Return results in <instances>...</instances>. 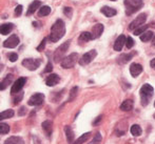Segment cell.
<instances>
[{
  "mask_svg": "<svg viewBox=\"0 0 155 144\" xmlns=\"http://www.w3.org/2000/svg\"><path fill=\"white\" fill-rule=\"evenodd\" d=\"M64 34H65V24L61 19H58V20H56V22L52 25L49 39L51 42L55 43V42H57V41H59L60 39L64 36Z\"/></svg>",
  "mask_w": 155,
  "mask_h": 144,
  "instance_id": "obj_1",
  "label": "cell"
},
{
  "mask_svg": "<svg viewBox=\"0 0 155 144\" xmlns=\"http://www.w3.org/2000/svg\"><path fill=\"white\" fill-rule=\"evenodd\" d=\"M139 93H140L141 104H143V106H146V105H148L150 99H151L152 96H153L154 88L152 87V85H150L149 83H146V84H143V85L140 87V91H139Z\"/></svg>",
  "mask_w": 155,
  "mask_h": 144,
  "instance_id": "obj_2",
  "label": "cell"
},
{
  "mask_svg": "<svg viewBox=\"0 0 155 144\" xmlns=\"http://www.w3.org/2000/svg\"><path fill=\"white\" fill-rule=\"evenodd\" d=\"M126 5V14L128 16L134 14L135 12H138L143 5V0H124Z\"/></svg>",
  "mask_w": 155,
  "mask_h": 144,
  "instance_id": "obj_3",
  "label": "cell"
},
{
  "mask_svg": "<svg viewBox=\"0 0 155 144\" xmlns=\"http://www.w3.org/2000/svg\"><path fill=\"white\" fill-rule=\"evenodd\" d=\"M70 44H71V40H68V41H65V42H63L59 47L56 49L55 53H54V61H55V62L58 63V62H61L63 60V56H64L68 49L70 47Z\"/></svg>",
  "mask_w": 155,
  "mask_h": 144,
  "instance_id": "obj_4",
  "label": "cell"
},
{
  "mask_svg": "<svg viewBox=\"0 0 155 144\" xmlns=\"http://www.w3.org/2000/svg\"><path fill=\"white\" fill-rule=\"evenodd\" d=\"M77 60H78V54L72 53L71 55H69L68 57L63 58V60L60 62V64H61V66L63 69H72V67L75 66Z\"/></svg>",
  "mask_w": 155,
  "mask_h": 144,
  "instance_id": "obj_5",
  "label": "cell"
},
{
  "mask_svg": "<svg viewBox=\"0 0 155 144\" xmlns=\"http://www.w3.org/2000/svg\"><path fill=\"white\" fill-rule=\"evenodd\" d=\"M41 64V59H33V58H28L25 59L22 61V65L25 67H27L29 71H36Z\"/></svg>",
  "mask_w": 155,
  "mask_h": 144,
  "instance_id": "obj_6",
  "label": "cell"
},
{
  "mask_svg": "<svg viewBox=\"0 0 155 144\" xmlns=\"http://www.w3.org/2000/svg\"><path fill=\"white\" fill-rule=\"evenodd\" d=\"M146 20H147V14L138 15V16H137L136 18H135L134 20L130 23V25H129V30H136L137 27H141V25L145 24Z\"/></svg>",
  "mask_w": 155,
  "mask_h": 144,
  "instance_id": "obj_7",
  "label": "cell"
},
{
  "mask_svg": "<svg viewBox=\"0 0 155 144\" xmlns=\"http://www.w3.org/2000/svg\"><path fill=\"white\" fill-rule=\"evenodd\" d=\"M25 83H27V78H25V77L18 78V79L15 81V83L13 84L12 88H11V94H12V95H16V94L20 93Z\"/></svg>",
  "mask_w": 155,
  "mask_h": 144,
  "instance_id": "obj_8",
  "label": "cell"
},
{
  "mask_svg": "<svg viewBox=\"0 0 155 144\" xmlns=\"http://www.w3.org/2000/svg\"><path fill=\"white\" fill-rule=\"evenodd\" d=\"M96 56H97V52H96L95 50H92V51L88 52V53H86L79 59V64L82 65V66L89 64L90 62H92L93 59H95Z\"/></svg>",
  "mask_w": 155,
  "mask_h": 144,
  "instance_id": "obj_9",
  "label": "cell"
},
{
  "mask_svg": "<svg viewBox=\"0 0 155 144\" xmlns=\"http://www.w3.org/2000/svg\"><path fill=\"white\" fill-rule=\"evenodd\" d=\"M43 100H45V95L41 93H36L29 99L28 104H29L30 106H37V105L42 104Z\"/></svg>",
  "mask_w": 155,
  "mask_h": 144,
  "instance_id": "obj_10",
  "label": "cell"
},
{
  "mask_svg": "<svg viewBox=\"0 0 155 144\" xmlns=\"http://www.w3.org/2000/svg\"><path fill=\"white\" fill-rule=\"evenodd\" d=\"M18 44H19V38L16 36V35H12V36H10L3 42V46L8 47V49H14V47H16Z\"/></svg>",
  "mask_w": 155,
  "mask_h": 144,
  "instance_id": "obj_11",
  "label": "cell"
},
{
  "mask_svg": "<svg viewBox=\"0 0 155 144\" xmlns=\"http://www.w3.org/2000/svg\"><path fill=\"white\" fill-rule=\"evenodd\" d=\"M104 24H101V23H97V24L94 25L92 27V32H91V34H92V39L99 38L102 33H104Z\"/></svg>",
  "mask_w": 155,
  "mask_h": 144,
  "instance_id": "obj_12",
  "label": "cell"
},
{
  "mask_svg": "<svg viewBox=\"0 0 155 144\" xmlns=\"http://www.w3.org/2000/svg\"><path fill=\"white\" fill-rule=\"evenodd\" d=\"M143 73V66L139 63H132L130 65V74L132 77H137Z\"/></svg>",
  "mask_w": 155,
  "mask_h": 144,
  "instance_id": "obj_13",
  "label": "cell"
},
{
  "mask_svg": "<svg viewBox=\"0 0 155 144\" xmlns=\"http://www.w3.org/2000/svg\"><path fill=\"white\" fill-rule=\"evenodd\" d=\"M126 42H127L126 36H124V35L118 36V38H117L116 40H115V42H114V50H115V51H117V52L121 51V50H123V47H124V45L126 44Z\"/></svg>",
  "mask_w": 155,
  "mask_h": 144,
  "instance_id": "obj_14",
  "label": "cell"
},
{
  "mask_svg": "<svg viewBox=\"0 0 155 144\" xmlns=\"http://www.w3.org/2000/svg\"><path fill=\"white\" fill-rule=\"evenodd\" d=\"M41 1L40 0H34L31 4H30L29 8H28V12H27V16H30V15L34 14L38 8H41Z\"/></svg>",
  "mask_w": 155,
  "mask_h": 144,
  "instance_id": "obj_15",
  "label": "cell"
},
{
  "mask_svg": "<svg viewBox=\"0 0 155 144\" xmlns=\"http://www.w3.org/2000/svg\"><path fill=\"white\" fill-rule=\"evenodd\" d=\"M60 81V78L58 75L56 74H51L49 77L45 80V83H47L48 86H55L56 84H58V82Z\"/></svg>",
  "mask_w": 155,
  "mask_h": 144,
  "instance_id": "obj_16",
  "label": "cell"
},
{
  "mask_svg": "<svg viewBox=\"0 0 155 144\" xmlns=\"http://www.w3.org/2000/svg\"><path fill=\"white\" fill-rule=\"evenodd\" d=\"M53 124H52L51 121H49V120H47V121L42 122V124H41V126H42V130H45V135H47L48 137H51L52 136V132H53Z\"/></svg>",
  "mask_w": 155,
  "mask_h": 144,
  "instance_id": "obj_17",
  "label": "cell"
},
{
  "mask_svg": "<svg viewBox=\"0 0 155 144\" xmlns=\"http://www.w3.org/2000/svg\"><path fill=\"white\" fill-rule=\"evenodd\" d=\"M100 12H101L106 17H109V18H110V17L115 16V15L117 14V11L115 10V8H109V6H102L101 10H100Z\"/></svg>",
  "mask_w": 155,
  "mask_h": 144,
  "instance_id": "obj_18",
  "label": "cell"
},
{
  "mask_svg": "<svg viewBox=\"0 0 155 144\" xmlns=\"http://www.w3.org/2000/svg\"><path fill=\"white\" fill-rule=\"evenodd\" d=\"M13 29H14V24L13 23H4V24H2L0 27V33H1V35L5 36V35L10 34L13 30Z\"/></svg>",
  "mask_w": 155,
  "mask_h": 144,
  "instance_id": "obj_19",
  "label": "cell"
},
{
  "mask_svg": "<svg viewBox=\"0 0 155 144\" xmlns=\"http://www.w3.org/2000/svg\"><path fill=\"white\" fill-rule=\"evenodd\" d=\"M3 144H25V141H23V139L21 137L13 136L6 139Z\"/></svg>",
  "mask_w": 155,
  "mask_h": 144,
  "instance_id": "obj_20",
  "label": "cell"
},
{
  "mask_svg": "<svg viewBox=\"0 0 155 144\" xmlns=\"http://www.w3.org/2000/svg\"><path fill=\"white\" fill-rule=\"evenodd\" d=\"M92 40V34L89 32H84L80 34L79 38H78V41H79L80 44H84V43H87L88 41Z\"/></svg>",
  "mask_w": 155,
  "mask_h": 144,
  "instance_id": "obj_21",
  "label": "cell"
},
{
  "mask_svg": "<svg viewBox=\"0 0 155 144\" xmlns=\"http://www.w3.org/2000/svg\"><path fill=\"white\" fill-rule=\"evenodd\" d=\"M64 133H65V136H67V140L68 142L70 144H73L74 142V132L72 130L71 126H65L64 127Z\"/></svg>",
  "mask_w": 155,
  "mask_h": 144,
  "instance_id": "obj_22",
  "label": "cell"
},
{
  "mask_svg": "<svg viewBox=\"0 0 155 144\" xmlns=\"http://www.w3.org/2000/svg\"><path fill=\"white\" fill-rule=\"evenodd\" d=\"M12 80H13V75H12V74H8V75H6V77L4 78V79L1 81V83H0V89H1V91H4V89L8 87V84L12 82Z\"/></svg>",
  "mask_w": 155,
  "mask_h": 144,
  "instance_id": "obj_23",
  "label": "cell"
},
{
  "mask_svg": "<svg viewBox=\"0 0 155 144\" xmlns=\"http://www.w3.org/2000/svg\"><path fill=\"white\" fill-rule=\"evenodd\" d=\"M132 108H133V101L131 99L124 100L120 105V110H124V112H129V110H131Z\"/></svg>",
  "mask_w": 155,
  "mask_h": 144,
  "instance_id": "obj_24",
  "label": "cell"
},
{
  "mask_svg": "<svg viewBox=\"0 0 155 144\" xmlns=\"http://www.w3.org/2000/svg\"><path fill=\"white\" fill-rule=\"evenodd\" d=\"M130 132L134 137H139L141 135V133H143V130H141V127L138 124H134V125L131 126Z\"/></svg>",
  "mask_w": 155,
  "mask_h": 144,
  "instance_id": "obj_25",
  "label": "cell"
},
{
  "mask_svg": "<svg viewBox=\"0 0 155 144\" xmlns=\"http://www.w3.org/2000/svg\"><path fill=\"white\" fill-rule=\"evenodd\" d=\"M134 55H135L134 52H133V53H130V54H123V55H121L120 57L118 58V62L121 63V64L129 62V61H130L131 59L133 58V56H134Z\"/></svg>",
  "mask_w": 155,
  "mask_h": 144,
  "instance_id": "obj_26",
  "label": "cell"
},
{
  "mask_svg": "<svg viewBox=\"0 0 155 144\" xmlns=\"http://www.w3.org/2000/svg\"><path fill=\"white\" fill-rule=\"evenodd\" d=\"M90 136H91V133H86V134L81 135V136H80L77 140L74 141L73 144H82V143H84L89 138H90Z\"/></svg>",
  "mask_w": 155,
  "mask_h": 144,
  "instance_id": "obj_27",
  "label": "cell"
},
{
  "mask_svg": "<svg viewBox=\"0 0 155 144\" xmlns=\"http://www.w3.org/2000/svg\"><path fill=\"white\" fill-rule=\"evenodd\" d=\"M51 13V8L48 5H43L40 8V10H39L38 12V16L39 17H43V16H48V15Z\"/></svg>",
  "mask_w": 155,
  "mask_h": 144,
  "instance_id": "obj_28",
  "label": "cell"
},
{
  "mask_svg": "<svg viewBox=\"0 0 155 144\" xmlns=\"http://www.w3.org/2000/svg\"><path fill=\"white\" fill-rule=\"evenodd\" d=\"M14 110H6L4 112H2L0 114V120H4V119H8V118H12L14 116Z\"/></svg>",
  "mask_w": 155,
  "mask_h": 144,
  "instance_id": "obj_29",
  "label": "cell"
},
{
  "mask_svg": "<svg viewBox=\"0 0 155 144\" xmlns=\"http://www.w3.org/2000/svg\"><path fill=\"white\" fill-rule=\"evenodd\" d=\"M153 38V32H145L143 35H140V40L143 42H148Z\"/></svg>",
  "mask_w": 155,
  "mask_h": 144,
  "instance_id": "obj_30",
  "label": "cell"
},
{
  "mask_svg": "<svg viewBox=\"0 0 155 144\" xmlns=\"http://www.w3.org/2000/svg\"><path fill=\"white\" fill-rule=\"evenodd\" d=\"M148 27H149V25H146V24L137 27L136 30H134V35H135V36H140V35H143V33L148 30Z\"/></svg>",
  "mask_w": 155,
  "mask_h": 144,
  "instance_id": "obj_31",
  "label": "cell"
},
{
  "mask_svg": "<svg viewBox=\"0 0 155 144\" xmlns=\"http://www.w3.org/2000/svg\"><path fill=\"white\" fill-rule=\"evenodd\" d=\"M77 91H78V87L77 86H74L73 88L70 91V95H69V102H72L74 99L76 98L77 96Z\"/></svg>",
  "mask_w": 155,
  "mask_h": 144,
  "instance_id": "obj_32",
  "label": "cell"
},
{
  "mask_svg": "<svg viewBox=\"0 0 155 144\" xmlns=\"http://www.w3.org/2000/svg\"><path fill=\"white\" fill-rule=\"evenodd\" d=\"M10 132V126L8 125L6 123H0V134L1 135H5Z\"/></svg>",
  "mask_w": 155,
  "mask_h": 144,
  "instance_id": "obj_33",
  "label": "cell"
},
{
  "mask_svg": "<svg viewBox=\"0 0 155 144\" xmlns=\"http://www.w3.org/2000/svg\"><path fill=\"white\" fill-rule=\"evenodd\" d=\"M101 139H102V137H101V135H100V133H97V134L94 136L93 140L89 144H99L101 142Z\"/></svg>",
  "mask_w": 155,
  "mask_h": 144,
  "instance_id": "obj_34",
  "label": "cell"
},
{
  "mask_svg": "<svg viewBox=\"0 0 155 144\" xmlns=\"http://www.w3.org/2000/svg\"><path fill=\"white\" fill-rule=\"evenodd\" d=\"M63 14H64L67 17H69V18H71L72 15H73V10H72L71 8H68V6H65V8H63Z\"/></svg>",
  "mask_w": 155,
  "mask_h": 144,
  "instance_id": "obj_35",
  "label": "cell"
},
{
  "mask_svg": "<svg viewBox=\"0 0 155 144\" xmlns=\"http://www.w3.org/2000/svg\"><path fill=\"white\" fill-rule=\"evenodd\" d=\"M126 45H127V49H132L133 45H134V40H133L131 37H128L127 38V42H126Z\"/></svg>",
  "mask_w": 155,
  "mask_h": 144,
  "instance_id": "obj_36",
  "label": "cell"
},
{
  "mask_svg": "<svg viewBox=\"0 0 155 144\" xmlns=\"http://www.w3.org/2000/svg\"><path fill=\"white\" fill-rule=\"evenodd\" d=\"M16 95H17V97L14 99V104H18L23 98V93H21V91H20V93H18V94H16Z\"/></svg>",
  "mask_w": 155,
  "mask_h": 144,
  "instance_id": "obj_37",
  "label": "cell"
},
{
  "mask_svg": "<svg viewBox=\"0 0 155 144\" xmlns=\"http://www.w3.org/2000/svg\"><path fill=\"white\" fill-rule=\"evenodd\" d=\"M8 59H10L11 62H15V61L18 59V55L16 53H11L8 54Z\"/></svg>",
  "mask_w": 155,
  "mask_h": 144,
  "instance_id": "obj_38",
  "label": "cell"
},
{
  "mask_svg": "<svg viewBox=\"0 0 155 144\" xmlns=\"http://www.w3.org/2000/svg\"><path fill=\"white\" fill-rule=\"evenodd\" d=\"M45 41H47V38H45L42 41H41V43L40 44L37 46V51L38 52H41V51H43V49L45 47Z\"/></svg>",
  "mask_w": 155,
  "mask_h": 144,
  "instance_id": "obj_39",
  "label": "cell"
},
{
  "mask_svg": "<svg viewBox=\"0 0 155 144\" xmlns=\"http://www.w3.org/2000/svg\"><path fill=\"white\" fill-rule=\"evenodd\" d=\"M21 13H22V5H17L16 8H15V15L16 16H20L21 15Z\"/></svg>",
  "mask_w": 155,
  "mask_h": 144,
  "instance_id": "obj_40",
  "label": "cell"
},
{
  "mask_svg": "<svg viewBox=\"0 0 155 144\" xmlns=\"http://www.w3.org/2000/svg\"><path fill=\"white\" fill-rule=\"evenodd\" d=\"M52 69H53V65H52L51 61H49V63L47 64V67L45 69V71H43V73H51Z\"/></svg>",
  "mask_w": 155,
  "mask_h": 144,
  "instance_id": "obj_41",
  "label": "cell"
},
{
  "mask_svg": "<svg viewBox=\"0 0 155 144\" xmlns=\"http://www.w3.org/2000/svg\"><path fill=\"white\" fill-rule=\"evenodd\" d=\"M150 66H151L153 69H155V58L150 61Z\"/></svg>",
  "mask_w": 155,
  "mask_h": 144,
  "instance_id": "obj_42",
  "label": "cell"
},
{
  "mask_svg": "<svg viewBox=\"0 0 155 144\" xmlns=\"http://www.w3.org/2000/svg\"><path fill=\"white\" fill-rule=\"evenodd\" d=\"M101 119H102V116H99V117H97V119L95 120V121H94V125H96V124H98V122L99 121H101Z\"/></svg>",
  "mask_w": 155,
  "mask_h": 144,
  "instance_id": "obj_43",
  "label": "cell"
},
{
  "mask_svg": "<svg viewBox=\"0 0 155 144\" xmlns=\"http://www.w3.org/2000/svg\"><path fill=\"white\" fill-rule=\"evenodd\" d=\"M25 107H21L20 110H19V115L22 116V115H25Z\"/></svg>",
  "mask_w": 155,
  "mask_h": 144,
  "instance_id": "obj_44",
  "label": "cell"
},
{
  "mask_svg": "<svg viewBox=\"0 0 155 144\" xmlns=\"http://www.w3.org/2000/svg\"><path fill=\"white\" fill-rule=\"evenodd\" d=\"M152 42H153V45H154V46H155V37H154V38H153V40H152Z\"/></svg>",
  "mask_w": 155,
  "mask_h": 144,
  "instance_id": "obj_45",
  "label": "cell"
},
{
  "mask_svg": "<svg viewBox=\"0 0 155 144\" xmlns=\"http://www.w3.org/2000/svg\"><path fill=\"white\" fill-rule=\"evenodd\" d=\"M153 118H154V119H155V114L153 115Z\"/></svg>",
  "mask_w": 155,
  "mask_h": 144,
  "instance_id": "obj_46",
  "label": "cell"
},
{
  "mask_svg": "<svg viewBox=\"0 0 155 144\" xmlns=\"http://www.w3.org/2000/svg\"><path fill=\"white\" fill-rule=\"evenodd\" d=\"M111 1H115V0H111Z\"/></svg>",
  "mask_w": 155,
  "mask_h": 144,
  "instance_id": "obj_47",
  "label": "cell"
},
{
  "mask_svg": "<svg viewBox=\"0 0 155 144\" xmlns=\"http://www.w3.org/2000/svg\"><path fill=\"white\" fill-rule=\"evenodd\" d=\"M154 106H155V101H154Z\"/></svg>",
  "mask_w": 155,
  "mask_h": 144,
  "instance_id": "obj_48",
  "label": "cell"
}]
</instances>
